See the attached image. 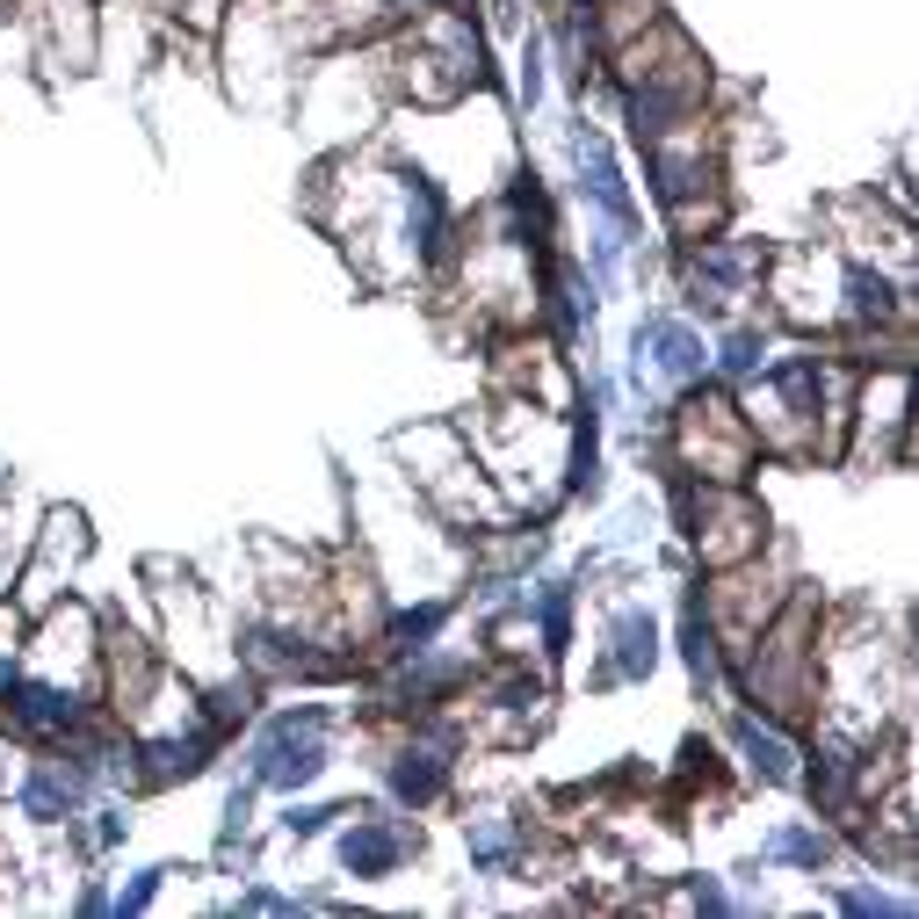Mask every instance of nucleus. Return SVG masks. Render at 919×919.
<instances>
[{"label":"nucleus","instance_id":"obj_3","mask_svg":"<svg viewBox=\"0 0 919 919\" xmlns=\"http://www.w3.org/2000/svg\"><path fill=\"white\" fill-rule=\"evenodd\" d=\"M637 348H659V370H666V377H688V370H702V341H695L688 326H673V319L637 326Z\"/></svg>","mask_w":919,"mask_h":919},{"label":"nucleus","instance_id":"obj_7","mask_svg":"<svg viewBox=\"0 0 919 919\" xmlns=\"http://www.w3.org/2000/svg\"><path fill=\"white\" fill-rule=\"evenodd\" d=\"M391 789H398V796H413V804H427V796L442 789V768H435L427 753H406V760L391 768Z\"/></svg>","mask_w":919,"mask_h":919},{"label":"nucleus","instance_id":"obj_4","mask_svg":"<svg viewBox=\"0 0 919 919\" xmlns=\"http://www.w3.org/2000/svg\"><path fill=\"white\" fill-rule=\"evenodd\" d=\"M341 854H348V869H355V876H384V869L398 862V840H391V833H377V825H355Z\"/></svg>","mask_w":919,"mask_h":919},{"label":"nucleus","instance_id":"obj_13","mask_svg":"<svg viewBox=\"0 0 919 919\" xmlns=\"http://www.w3.org/2000/svg\"><path fill=\"white\" fill-rule=\"evenodd\" d=\"M333 811H319V804H304V811H290V833H319Z\"/></svg>","mask_w":919,"mask_h":919},{"label":"nucleus","instance_id":"obj_5","mask_svg":"<svg viewBox=\"0 0 919 919\" xmlns=\"http://www.w3.org/2000/svg\"><path fill=\"white\" fill-rule=\"evenodd\" d=\"M29 818H58V811H73L80 804V775H58V768H44L37 782H29Z\"/></svg>","mask_w":919,"mask_h":919},{"label":"nucleus","instance_id":"obj_6","mask_svg":"<svg viewBox=\"0 0 919 919\" xmlns=\"http://www.w3.org/2000/svg\"><path fill=\"white\" fill-rule=\"evenodd\" d=\"M652 645H659V637H652L645 616H623V623H616V666H623V673H645V666H652Z\"/></svg>","mask_w":919,"mask_h":919},{"label":"nucleus","instance_id":"obj_12","mask_svg":"<svg viewBox=\"0 0 919 919\" xmlns=\"http://www.w3.org/2000/svg\"><path fill=\"white\" fill-rule=\"evenodd\" d=\"M724 362H731V370H753V362H760V341H753V333H731Z\"/></svg>","mask_w":919,"mask_h":919},{"label":"nucleus","instance_id":"obj_10","mask_svg":"<svg viewBox=\"0 0 919 919\" xmlns=\"http://www.w3.org/2000/svg\"><path fill=\"white\" fill-rule=\"evenodd\" d=\"M768 854H775V862H811V869H818V862H825V840L804 833V825H782V833L768 840Z\"/></svg>","mask_w":919,"mask_h":919},{"label":"nucleus","instance_id":"obj_2","mask_svg":"<svg viewBox=\"0 0 919 919\" xmlns=\"http://www.w3.org/2000/svg\"><path fill=\"white\" fill-rule=\"evenodd\" d=\"M572 152H579V174H587V189L616 210V218H630V196H623V174H616V160H608V145L594 138V131H572Z\"/></svg>","mask_w":919,"mask_h":919},{"label":"nucleus","instance_id":"obj_8","mask_svg":"<svg viewBox=\"0 0 919 919\" xmlns=\"http://www.w3.org/2000/svg\"><path fill=\"white\" fill-rule=\"evenodd\" d=\"M739 739H746V753H753V768L768 775V782H789V746L775 739V731H760V724H739Z\"/></svg>","mask_w":919,"mask_h":919},{"label":"nucleus","instance_id":"obj_11","mask_svg":"<svg viewBox=\"0 0 919 919\" xmlns=\"http://www.w3.org/2000/svg\"><path fill=\"white\" fill-rule=\"evenodd\" d=\"M435 623H442V608H420V616H398V623H391V637L413 652V637H435Z\"/></svg>","mask_w":919,"mask_h":919},{"label":"nucleus","instance_id":"obj_9","mask_svg":"<svg viewBox=\"0 0 919 919\" xmlns=\"http://www.w3.org/2000/svg\"><path fill=\"white\" fill-rule=\"evenodd\" d=\"M22 724H37V731H66V724H73V702H66V695H51V688H29V695H22Z\"/></svg>","mask_w":919,"mask_h":919},{"label":"nucleus","instance_id":"obj_1","mask_svg":"<svg viewBox=\"0 0 919 919\" xmlns=\"http://www.w3.org/2000/svg\"><path fill=\"white\" fill-rule=\"evenodd\" d=\"M319 724L326 710H304V717H275V731L261 739L254 753V775L275 782V789H297V782H312L326 768V753H319Z\"/></svg>","mask_w":919,"mask_h":919}]
</instances>
